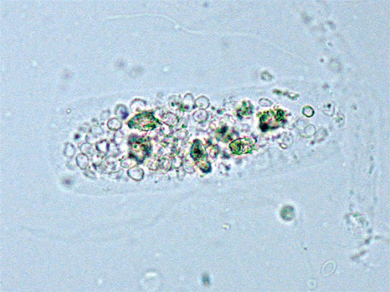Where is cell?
I'll use <instances>...</instances> for the list:
<instances>
[{"mask_svg":"<svg viewBox=\"0 0 390 292\" xmlns=\"http://www.w3.org/2000/svg\"><path fill=\"white\" fill-rule=\"evenodd\" d=\"M254 147V145L251 139L246 138L236 139L230 144L232 152L237 155L249 153Z\"/></svg>","mask_w":390,"mask_h":292,"instance_id":"cell-1","label":"cell"},{"mask_svg":"<svg viewBox=\"0 0 390 292\" xmlns=\"http://www.w3.org/2000/svg\"><path fill=\"white\" fill-rule=\"evenodd\" d=\"M130 125L140 130L149 131L155 127L156 122L150 115H141L132 119Z\"/></svg>","mask_w":390,"mask_h":292,"instance_id":"cell-2","label":"cell"},{"mask_svg":"<svg viewBox=\"0 0 390 292\" xmlns=\"http://www.w3.org/2000/svg\"><path fill=\"white\" fill-rule=\"evenodd\" d=\"M204 150L200 143L196 142L193 146L192 156L197 161L200 162L202 160L204 164L205 163L206 166L209 167L206 161L205 154Z\"/></svg>","mask_w":390,"mask_h":292,"instance_id":"cell-3","label":"cell"}]
</instances>
